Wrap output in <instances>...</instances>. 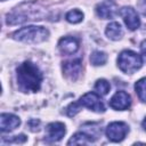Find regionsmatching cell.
<instances>
[{"mask_svg": "<svg viewBox=\"0 0 146 146\" xmlns=\"http://www.w3.org/2000/svg\"><path fill=\"white\" fill-rule=\"evenodd\" d=\"M17 82L19 89L24 92H36L42 82V73L32 62H24L17 67Z\"/></svg>", "mask_w": 146, "mask_h": 146, "instance_id": "cell-1", "label": "cell"}, {"mask_svg": "<svg viewBox=\"0 0 146 146\" xmlns=\"http://www.w3.org/2000/svg\"><path fill=\"white\" fill-rule=\"evenodd\" d=\"M42 9L43 8L34 6L32 3L22 5L21 7L16 8L14 11L7 15V24L14 25V24L24 23L31 19H36V21L42 19V17L44 16V13Z\"/></svg>", "mask_w": 146, "mask_h": 146, "instance_id": "cell-2", "label": "cell"}, {"mask_svg": "<svg viewBox=\"0 0 146 146\" xmlns=\"http://www.w3.org/2000/svg\"><path fill=\"white\" fill-rule=\"evenodd\" d=\"M49 35V32L46 27L43 26H25L16 32L13 33V38L15 40L22 41V42H27V43H38L44 41Z\"/></svg>", "mask_w": 146, "mask_h": 146, "instance_id": "cell-3", "label": "cell"}, {"mask_svg": "<svg viewBox=\"0 0 146 146\" xmlns=\"http://www.w3.org/2000/svg\"><path fill=\"white\" fill-rule=\"evenodd\" d=\"M117 65L123 73L132 74L143 65L141 56L132 50H123L117 57Z\"/></svg>", "mask_w": 146, "mask_h": 146, "instance_id": "cell-4", "label": "cell"}, {"mask_svg": "<svg viewBox=\"0 0 146 146\" xmlns=\"http://www.w3.org/2000/svg\"><path fill=\"white\" fill-rule=\"evenodd\" d=\"M129 131L128 125L124 122H112L106 128V136L112 141H121L124 139Z\"/></svg>", "mask_w": 146, "mask_h": 146, "instance_id": "cell-5", "label": "cell"}, {"mask_svg": "<svg viewBox=\"0 0 146 146\" xmlns=\"http://www.w3.org/2000/svg\"><path fill=\"white\" fill-rule=\"evenodd\" d=\"M80 104L84 107H88L89 110L94 112H104L105 106L100 99V97L95 92H87L80 98Z\"/></svg>", "mask_w": 146, "mask_h": 146, "instance_id": "cell-6", "label": "cell"}, {"mask_svg": "<svg viewBox=\"0 0 146 146\" xmlns=\"http://www.w3.org/2000/svg\"><path fill=\"white\" fill-rule=\"evenodd\" d=\"M120 15L122 16L125 25L129 27V30L135 31L140 25V19L138 17L137 11L132 7H123L120 10Z\"/></svg>", "mask_w": 146, "mask_h": 146, "instance_id": "cell-7", "label": "cell"}, {"mask_svg": "<svg viewBox=\"0 0 146 146\" xmlns=\"http://www.w3.org/2000/svg\"><path fill=\"white\" fill-rule=\"evenodd\" d=\"M131 105V97L125 91H117L110 100V106L116 111H124Z\"/></svg>", "mask_w": 146, "mask_h": 146, "instance_id": "cell-8", "label": "cell"}, {"mask_svg": "<svg viewBox=\"0 0 146 146\" xmlns=\"http://www.w3.org/2000/svg\"><path fill=\"white\" fill-rule=\"evenodd\" d=\"M96 13L97 15L103 18V19H108L112 18L116 15L117 13V6L115 2L107 0V1H103L99 5H97L96 7Z\"/></svg>", "mask_w": 146, "mask_h": 146, "instance_id": "cell-9", "label": "cell"}, {"mask_svg": "<svg viewBox=\"0 0 146 146\" xmlns=\"http://www.w3.org/2000/svg\"><path fill=\"white\" fill-rule=\"evenodd\" d=\"M81 68H82L81 59H73L63 63V72L65 76L72 81H75L79 78L81 73Z\"/></svg>", "mask_w": 146, "mask_h": 146, "instance_id": "cell-10", "label": "cell"}, {"mask_svg": "<svg viewBox=\"0 0 146 146\" xmlns=\"http://www.w3.org/2000/svg\"><path fill=\"white\" fill-rule=\"evenodd\" d=\"M46 132H47V139L49 141H58L64 137L66 129L62 122H52L47 125Z\"/></svg>", "mask_w": 146, "mask_h": 146, "instance_id": "cell-11", "label": "cell"}, {"mask_svg": "<svg viewBox=\"0 0 146 146\" xmlns=\"http://www.w3.org/2000/svg\"><path fill=\"white\" fill-rule=\"evenodd\" d=\"M21 124V120L18 116L9 113H2L0 115V130L1 132H9L16 129Z\"/></svg>", "mask_w": 146, "mask_h": 146, "instance_id": "cell-12", "label": "cell"}, {"mask_svg": "<svg viewBox=\"0 0 146 146\" xmlns=\"http://www.w3.org/2000/svg\"><path fill=\"white\" fill-rule=\"evenodd\" d=\"M58 48L64 55H72L79 49V41L73 36L62 38L58 42Z\"/></svg>", "mask_w": 146, "mask_h": 146, "instance_id": "cell-13", "label": "cell"}, {"mask_svg": "<svg viewBox=\"0 0 146 146\" xmlns=\"http://www.w3.org/2000/svg\"><path fill=\"white\" fill-rule=\"evenodd\" d=\"M106 35L111 39V40H120L123 35V30L121 27V25L117 22H112L107 25L106 30H105Z\"/></svg>", "mask_w": 146, "mask_h": 146, "instance_id": "cell-14", "label": "cell"}, {"mask_svg": "<svg viewBox=\"0 0 146 146\" xmlns=\"http://www.w3.org/2000/svg\"><path fill=\"white\" fill-rule=\"evenodd\" d=\"M82 131L87 133L91 141H95L102 133V130L97 123H86L82 127Z\"/></svg>", "mask_w": 146, "mask_h": 146, "instance_id": "cell-15", "label": "cell"}, {"mask_svg": "<svg viewBox=\"0 0 146 146\" xmlns=\"http://www.w3.org/2000/svg\"><path fill=\"white\" fill-rule=\"evenodd\" d=\"M88 143H91L89 136L87 133H84L83 131L81 132H76L74 136L71 137V139L68 140V145H82V144H88Z\"/></svg>", "mask_w": 146, "mask_h": 146, "instance_id": "cell-16", "label": "cell"}, {"mask_svg": "<svg viewBox=\"0 0 146 146\" xmlns=\"http://www.w3.org/2000/svg\"><path fill=\"white\" fill-rule=\"evenodd\" d=\"M107 60V55L103 51H99V50H96L91 54L90 56V62L92 65L95 66H99V65H104Z\"/></svg>", "mask_w": 146, "mask_h": 146, "instance_id": "cell-17", "label": "cell"}, {"mask_svg": "<svg viewBox=\"0 0 146 146\" xmlns=\"http://www.w3.org/2000/svg\"><path fill=\"white\" fill-rule=\"evenodd\" d=\"M135 89L139 99L146 103V78H141L140 80H138L135 84Z\"/></svg>", "mask_w": 146, "mask_h": 146, "instance_id": "cell-18", "label": "cell"}, {"mask_svg": "<svg viewBox=\"0 0 146 146\" xmlns=\"http://www.w3.org/2000/svg\"><path fill=\"white\" fill-rule=\"evenodd\" d=\"M65 18H66L67 22L75 24V23H79V22H81L83 19V13L78 10V9H73V10H70L66 14Z\"/></svg>", "mask_w": 146, "mask_h": 146, "instance_id": "cell-19", "label": "cell"}, {"mask_svg": "<svg viewBox=\"0 0 146 146\" xmlns=\"http://www.w3.org/2000/svg\"><path fill=\"white\" fill-rule=\"evenodd\" d=\"M95 90L102 95V96H105L108 94L110 91V83L105 80V79H100V80H97L96 84H95Z\"/></svg>", "mask_w": 146, "mask_h": 146, "instance_id": "cell-20", "label": "cell"}, {"mask_svg": "<svg viewBox=\"0 0 146 146\" xmlns=\"http://www.w3.org/2000/svg\"><path fill=\"white\" fill-rule=\"evenodd\" d=\"M81 110V104H80V102L79 103H71L68 106H67V108H66V113H67V115L68 116H74L79 111Z\"/></svg>", "mask_w": 146, "mask_h": 146, "instance_id": "cell-21", "label": "cell"}, {"mask_svg": "<svg viewBox=\"0 0 146 146\" xmlns=\"http://www.w3.org/2000/svg\"><path fill=\"white\" fill-rule=\"evenodd\" d=\"M26 140V137L24 135H18V136H14V138L11 139H8L9 143H24Z\"/></svg>", "mask_w": 146, "mask_h": 146, "instance_id": "cell-22", "label": "cell"}, {"mask_svg": "<svg viewBox=\"0 0 146 146\" xmlns=\"http://www.w3.org/2000/svg\"><path fill=\"white\" fill-rule=\"evenodd\" d=\"M137 7L143 15H146V0H139L137 3Z\"/></svg>", "mask_w": 146, "mask_h": 146, "instance_id": "cell-23", "label": "cell"}, {"mask_svg": "<svg viewBox=\"0 0 146 146\" xmlns=\"http://www.w3.org/2000/svg\"><path fill=\"white\" fill-rule=\"evenodd\" d=\"M140 50H141V54H143V57L146 59V40H144L140 44Z\"/></svg>", "mask_w": 146, "mask_h": 146, "instance_id": "cell-24", "label": "cell"}, {"mask_svg": "<svg viewBox=\"0 0 146 146\" xmlns=\"http://www.w3.org/2000/svg\"><path fill=\"white\" fill-rule=\"evenodd\" d=\"M143 128L146 130V117L144 119V121H143Z\"/></svg>", "mask_w": 146, "mask_h": 146, "instance_id": "cell-25", "label": "cell"}]
</instances>
